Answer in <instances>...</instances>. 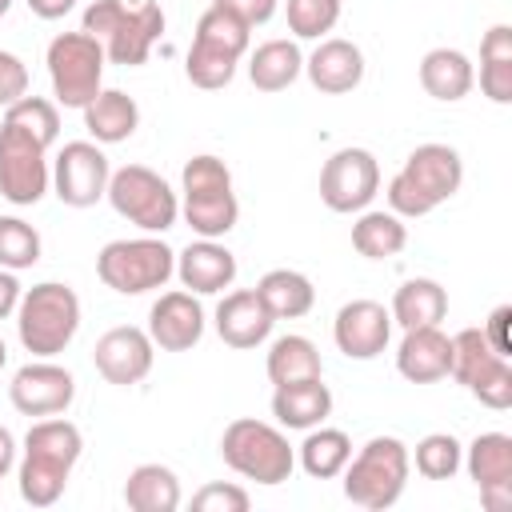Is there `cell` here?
<instances>
[{
	"mask_svg": "<svg viewBox=\"0 0 512 512\" xmlns=\"http://www.w3.org/2000/svg\"><path fill=\"white\" fill-rule=\"evenodd\" d=\"M300 72H304V56L296 40H264L248 56V80L260 92H284L288 84H296Z\"/></svg>",
	"mask_w": 512,
	"mask_h": 512,
	"instance_id": "obj_29",
	"label": "cell"
},
{
	"mask_svg": "<svg viewBox=\"0 0 512 512\" xmlns=\"http://www.w3.org/2000/svg\"><path fill=\"white\" fill-rule=\"evenodd\" d=\"M496 360H504V356L492 352V344L484 340L480 328H460V332L452 336V368H448V376H452L456 384L472 388Z\"/></svg>",
	"mask_w": 512,
	"mask_h": 512,
	"instance_id": "obj_33",
	"label": "cell"
},
{
	"mask_svg": "<svg viewBox=\"0 0 512 512\" xmlns=\"http://www.w3.org/2000/svg\"><path fill=\"white\" fill-rule=\"evenodd\" d=\"M380 192V164L368 148H340L320 168V200L332 212H364Z\"/></svg>",
	"mask_w": 512,
	"mask_h": 512,
	"instance_id": "obj_9",
	"label": "cell"
},
{
	"mask_svg": "<svg viewBox=\"0 0 512 512\" xmlns=\"http://www.w3.org/2000/svg\"><path fill=\"white\" fill-rule=\"evenodd\" d=\"M16 332L32 356H60L80 332V296L60 280L32 284L16 304Z\"/></svg>",
	"mask_w": 512,
	"mask_h": 512,
	"instance_id": "obj_2",
	"label": "cell"
},
{
	"mask_svg": "<svg viewBox=\"0 0 512 512\" xmlns=\"http://www.w3.org/2000/svg\"><path fill=\"white\" fill-rule=\"evenodd\" d=\"M408 460L416 464V472L424 480H452L460 472V460H464V448L452 432H432L416 444V452H408Z\"/></svg>",
	"mask_w": 512,
	"mask_h": 512,
	"instance_id": "obj_36",
	"label": "cell"
},
{
	"mask_svg": "<svg viewBox=\"0 0 512 512\" xmlns=\"http://www.w3.org/2000/svg\"><path fill=\"white\" fill-rule=\"evenodd\" d=\"M212 4L224 8V12H232V16H240L248 28L268 24L276 16V8H280V0H212Z\"/></svg>",
	"mask_w": 512,
	"mask_h": 512,
	"instance_id": "obj_46",
	"label": "cell"
},
{
	"mask_svg": "<svg viewBox=\"0 0 512 512\" xmlns=\"http://www.w3.org/2000/svg\"><path fill=\"white\" fill-rule=\"evenodd\" d=\"M408 244V228L396 212H384V208H364L352 224V248L364 256V260H388L396 252H404Z\"/></svg>",
	"mask_w": 512,
	"mask_h": 512,
	"instance_id": "obj_31",
	"label": "cell"
},
{
	"mask_svg": "<svg viewBox=\"0 0 512 512\" xmlns=\"http://www.w3.org/2000/svg\"><path fill=\"white\" fill-rule=\"evenodd\" d=\"M256 296L268 304V312L276 320H300L316 304L312 280L304 272H296V268H272V272H264L260 284H256Z\"/></svg>",
	"mask_w": 512,
	"mask_h": 512,
	"instance_id": "obj_28",
	"label": "cell"
},
{
	"mask_svg": "<svg viewBox=\"0 0 512 512\" xmlns=\"http://www.w3.org/2000/svg\"><path fill=\"white\" fill-rule=\"evenodd\" d=\"M104 196L116 208V216H124L128 224H136L140 232H152V236L168 232L176 224V216H180V200H176L172 184L160 172L144 168V164L116 168L108 176V192Z\"/></svg>",
	"mask_w": 512,
	"mask_h": 512,
	"instance_id": "obj_6",
	"label": "cell"
},
{
	"mask_svg": "<svg viewBox=\"0 0 512 512\" xmlns=\"http://www.w3.org/2000/svg\"><path fill=\"white\" fill-rule=\"evenodd\" d=\"M44 64H48V80H52V96L56 104L64 108H84L104 84V44L88 32H60L52 36L48 52H44Z\"/></svg>",
	"mask_w": 512,
	"mask_h": 512,
	"instance_id": "obj_7",
	"label": "cell"
},
{
	"mask_svg": "<svg viewBox=\"0 0 512 512\" xmlns=\"http://www.w3.org/2000/svg\"><path fill=\"white\" fill-rule=\"evenodd\" d=\"M304 72L312 80L316 92L324 96H344L364 80V52L352 40L328 36L316 44V52L304 60Z\"/></svg>",
	"mask_w": 512,
	"mask_h": 512,
	"instance_id": "obj_20",
	"label": "cell"
},
{
	"mask_svg": "<svg viewBox=\"0 0 512 512\" xmlns=\"http://www.w3.org/2000/svg\"><path fill=\"white\" fill-rule=\"evenodd\" d=\"M180 500L184 492L168 464H136L124 480V504L132 512H176Z\"/></svg>",
	"mask_w": 512,
	"mask_h": 512,
	"instance_id": "obj_26",
	"label": "cell"
},
{
	"mask_svg": "<svg viewBox=\"0 0 512 512\" xmlns=\"http://www.w3.org/2000/svg\"><path fill=\"white\" fill-rule=\"evenodd\" d=\"M400 176H404L412 188H420V196H424L432 208H440L444 200H452V196L460 192V184H464V160H460V152L448 148V144H420V148H412L408 160L400 164Z\"/></svg>",
	"mask_w": 512,
	"mask_h": 512,
	"instance_id": "obj_15",
	"label": "cell"
},
{
	"mask_svg": "<svg viewBox=\"0 0 512 512\" xmlns=\"http://www.w3.org/2000/svg\"><path fill=\"white\" fill-rule=\"evenodd\" d=\"M388 312H392V324H400L404 332L408 328H428V324H440L448 316V292L428 276H412L396 288Z\"/></svg>",
	"mask_w": 512,
	"mask_h": 512,
	"instance_id": "obj_27",
	"label": "cell"
},
{
	"mask_svg": "<svg viewBox=\"0 0 512 512\" xmlns=\"http://www.w3.org/2000/svg\"><path fill=\"white\" fill-rule=\"evenodd\" d=\"M20 296H24V288H20V280H16V272H8V268H0V320H8V316L16 312V304H20Z\"/></svg>",
	"mask_w": 512,
	"mask_h": 512,
	"instance_id": "obj_48",
	"label": "cell"
},
{
	"mask_svg": "<svg viewBox=\"0 0 512 512\" xmlns=\"http://www.w3.org/2000/svg\"><path fill=\"white\" fill-rule=\"evenodd\" d=\"M12 468H16V436L0 424V480H4Z\"/></svg>",
	"mask_w": 512,
	"mask_h": 512,
	"instance_id": "obj_50",
	"label": "cell"
},
{
	"mask_svg": "<svg viewBox=\"0 0 512 512\" xmlns=\"http://www.w3.org/2000/svg\"><path fill=\"white\" fill-rule=\"evenodd\" d=\"M8 8H12V0H0V16H4V12H8Z\"/></svg>",
	"mask_w": 512,
	"mask_h": 512,
	"instance_id": "obj_52",
	"label": "cell"
},
{
	"mask_svg": "<svg viewBox=\"0 0 512 512\" xmlns=\"http://www.w3.org/2000/svg\"><path fill=\"white\" fill-rule=\"evenodd\" d=\"M272 324L276 316L268 312V304L256 296V288H240V292H228L220 304H216V336L228 344V348H256L272 336Z\"/></svg>",
	"mask_w": 512,
	"mask_h": 512,
	"instance_id": "obj_18",
	"label": "cell"
},
{
	"mask_svg": "<svg viewBox=\"0 0 512 512\" xmlns=\"http://www.w3.org/2000/svg\"><path fill=\"white\" fill-rule=\"evenodd\" d=\"M80 452H84V436H80V428L72 420H64V416L36 420L28 428V436H24V460L16 468L24 504L52 508L64 496Z\"/></svg>",
	"mask_w": 512,
	"mask_h": 512,
	"instance_id": "obj_1",
	"label": "cell"
},
{
	"mask_svg": "<svg viewBox=\"0 0 512 512\" xmlns=\"http://www.w3.org/2000/svg\"><path fill=\"white\" fill-rule=\"evenodd\" d=\"M480 60H512V28L492 24L480 40Z\"/></svg>",
	"mask_w": 512,
	"mask_h": 512,
	"instance_id": "obj_47",
	"label": "cell"
},
{
	"mask_svg": "<svg viewBox=\"0 0 512 512\" xmlns=\"http://www.w3.org/2000/svg\"><path fill=\"white\" fill-rule=\"evenodd\" d=\"M452 368V336L440 332V324L408 328L396 348V372L412 384H436Z\"/></svg>",
	"mask_w": 512,
	"mask_h": 512,
	"instance_id": "obj_19",
	"label": "cell"
},
{
	"mask_svg": "<svg viewBox=\"0 0 512 512\" xmlns=\"http://www.w3.org/2000/svg\"><path fill=\"white\" fill-rule=\"evenodd\" d=\"M288 32L296 40H320L340 20V0H288L284 4Z\"/></svg>",
	"mask_w": 512,
	"mask_h": 512,
	"instance_id": "obj_39",
	"label": "cell"
},
{
	"mask_svg": "<svg viewBox=\"0 0 512 512\" xmlns=\"http://www.w3.org/2000/svg\"><path fill=\"white\" fill-rule=\"evenodd\" d=\"M76 396V380L64 364H52V360H32L24 364L12 384H8V400L20 416H60Z\"/></svg>",
	"mask_w": 512,
	"mask_h": 512,
	"instance_id": "obj_11",
	"label": "cell"
},
{
	"mask_svg": "<svg viewBox=\"0 0 512 512\" xmlns=\"http://www.w3.org/2000/svg\"><path fill=\"white\" fill-rule=\"evenodd\" d=\"M28 8H32V16H40V20H60V16H68L72 8H76V0H24Z\"/></svg>",
	"mask_w": 512,
	"mask_h": 512,
	"instance_id": "obj_49",
	"label": "cell"
},
{
	"mask_svg": "<svg viewBox=\"0 0 512 512\" xmlns=\"http://www.w3.org/2000/svg\"><path fill=\"white\" fill-rule=\"evenodd\" d=\"M348 456H352V440H348V432L316 424V428H308V436H304L296 460H300V468H304L312 480H332V476L344 472Z\"/></svg>",
	"mask_w": 512,
	"mask_h": 512,
	"instance_id": "obj_32",
	"label": "cell"
},
{
	"mask_svg": "<svg viewBox=\"0 0 512 512\" xmlns=\"http://www.w3.org/2000/svg\"><path fill=\"white\" fill-rule=\"evenodd\" d=\"M24 92H28V68H24V60L0 48V108L16 104Z\"/></svg>",
	"mask_w": 512,
	"mask_h": 512,
	"instance_id": "obj_43",
	"label": "cell"
},
{
	"mask_svg": "<svg viewBox=\"0 0 512 512\" xmlns=\"http://www.w3.org/2000/svg\"><path fill=\"white\" fill-rule=\"evenodd\" d=\"M48 184H52L48 148L0 120V196L16 208H28L44 200Z\"/></svg>",
	"mask_w": 512,
	"mask_h": 512,
	"instance_id": "obj_8",
	"label": "cell"
},
{
	"mask_svg": "<svg viewBox=\"0 0 512 512\" xmlns=\"http://www.w3.org/2000/svg\"><path fill=\"white\" fill-rule=\"evenodd\" d=\"M160 32H164V12H160V4L144 0V4H132V8L124 4L116 28H112L100 44H104V56H108L112 64H120V68H140V64L152 56V44L160 40Z\"/></svg>",
	"mask_w": 512,
	"mask_h": 512,
	"instance_id": "obj_17",
	"label": "cell"
},
{
	"mask_svg": "<svg viewBox=\"0 0 512 512\" xmlns=\"http://www.w3.org/2000/svg\"><path fill=\"white\" fill-rule=\"evenodd\" d=\"M420 84H424V92L432 100L456 104V100H464L472 92L476 72H472V60L460 48H432L420 60Z\"/></svg>",
	"mask_w": 512,
	"mask_h": 512,
	"instance_id": "obj_25",
	"label": "cell"
},
{
	"mask_svg": "<svg viewBox=\"0 0 512 512\" xmlns=\"http://www.w3.org/2000/svg\"><path fill=\"white\" fill-rule=\"evenodd\" d=\"M176 276L188 292L196 296H212L232 288L236 280V256L220 244V240H192L184 252H176Z\"/></svg>",
	"mask_w": 512,
	"mask_h": 512,
	"instance_id": "obj_21",
	"label": "cell"
},
{
	"mask_svg": "<svg viewBox=\"0 0 512 512\" xmlns=\"http://www.w3.org/2000/svg\"><path fill=\"white\" fill-rule=\"evenodd\" d=\"M8 364V344H4V336H0V368Z\"/></svg>",
	"mask_w": 512,
	"mask_h": 512,
	"instance_id": "obj_51",
	"label": "cell"
},
{
	"mask_svg": "<svg viewBox=\"0 0 512 512\" xmlns=\"http://www.w3.org/2000/svg\"><path fill=\"white\" fill-rule=\"evenodd\" d=\"M484 408H492V412H504V408H512V364H508V356L504 360H496L472 388H468Z\"/></svg>",
	"mask_w": 512,
	"mask_h": 512,
	"instance_id": "obj_40",
	"label": "cell"
},
{
	"mask_svg": "<svg viewBox=\"0 0 512 512\" xmlns=\"http://www.w3.org/2000/svg\"><path fill=\"white\" fill-rule=\"evenodd\" d=\"M152 356H156V344L148 336V328H132V324H120V328H108L96 348H92V364L96 372L116 384V388H132L140 384L148 372H152Z\"/></svg>",
	"mask_w": 512,
	"mask_h": 512,
	"instance_id": "obj_12",
	"label": "cell"
},
{
	"mask_svg": "<svg viewBox=\"0 0 512 512\" xmlns=\"http://www.w3.org/2000/svg\"><path fill=\"white\" fill-rule=\"evenodd\" d=\"M332 412V392L328 384L316 376V380H296V384H280L272 392V416L280 428H296V432H308L316 424H324Z\"/></svg>",
	"mask_w": 512,
	"mask_h": 512,
	"instance_id": "obj_22",
	"label": "cell"
},
{
	"mask_svg": "<svg viewBox=\"0 0 512 512\" xmlns=\"http://www.w3.org/2000/svg\"><path fill=\"white\" fill-rule=\"evenodd\" d=\"M192 40H200V44H208V48H220V52H228V56H244L248 52V40H252V28L240 20V16H232V12H224V8H208L200 20H196V36Z\"/></svg>",
	"mask_w": 512,
	"mask_h": 512,
	"instance_id": "obj_35",
	"label": "cell"
},
{
	"mask_svg": "<svg viewBox=\"0 0 512 512\" xmlns=\"http://www.w3.org/2000/svg\"><path fill=\"white\" fill-rule=\"evenodd\" d=\"M264 372L268 380L280 388V384H296V380H316L324 376V364H320V348L300 336V332H288L280 340H272L268 348V360H264Z\"/></svg>",
	"mask_w": 512,
	"mask_h": 512,
	"instance_id": "obj_30",
	"label": "cell"
},
{
	"mask_svg": "<svg viewBox=\"0 0 512 512\" xmlns=\"http://www.w3.org/2000/svg\"><path fill=\"white\" fill-rule=\"evenodd\" d=\"M480 488V504L488 512H504L512 504V436L504 432H480L460 460Z\"/></svg>",
	"mask_w": 512,
	"mask_h": 512,
	"instance_id": "obj_13",
	"label": "cell"
},
{
	"mask_svg": "<svg viewBox=\"0 0 512 512\" xmlns=\"http://www.w3.org/2000/svg\"><path fill=\"white\" fill-rule=\"evenodd\" d=\"M220 456L236 476L268 484V488L284 484L296 468V452H292L288 436L276 424H264V420H252V416H240L224 428Z\"/></svg>",
	"mask_w": 512,
	"mask_h": 512,
	"instance_id": "obj_4",
	"label": "cell"
},
{
	"mask_svg": "<svg viewBox=\"0 0 512 512\" xmlns=\"http://www.w3.org/2000/svg\"><path fill=\"white\" fill-rule=\"evenodd\" d=\"M96 276L120 296H144L176 276V252L152 232L132 240H108L96 256Z\"/></svg>",
	"mask_w": 512,
	"mask_h": 512,
	"instance_id": "obj_5",
	"label": "cell"
},
{
	"mask_svg": "<svg viewBox=\"0 0 512 512\" xmlns=\"http://www.w3.org/2000/svg\"><path fill=\"white\" fill-rule=\"evenodd\" d=\"M4 124L28 132V136L40 140L44 148H52L56 136H60V112H56V104L44 100V96H28V92H24L16 104L4 108Z\"/></svg>",
	"mask_w": 512,
	"mask_h": 512,
	"instance_id": "obj_34",
	"label": "cell"
},
{
	"mask_svg": "<svg viewBox=\"0 0 512 512\" xmlns=\"http://www.w3.org/2000/svg\"><path fill=\"white\" fill-rule=\"evenodd\" d=\"M80 112H84V128L96 144H120L140 128V108L120 88H100Z\"/></svg>",
	"mask_w": 512,
	"mask_h": 512,
	"instance_id": "obj_23",
	"label": "cell"
},
{
	"mask_svg": "<svg viewBox=\"0 0 512 512\" xmlns=\"http://www.w3.org/2000/svg\"><path fill=\"white\" fill-rule=\"evenodd\" d=\"M332 340L348 360H376L392 340V312L380 300H348L332 320Z\"/></svg>",
	"mask_w": 512,
	"mask_h": 512,
	"instance_id": "obj_14",
	"label": "cell"
},
{
	"mask_svg": "<svg viewBox=\"0 0 512 512\" xmlns=\"http://www.w3.org/2000/svg\"><path fill=\"white\" fill-rule=\"evenodd\" d=\"M40 260V232L20 216H0V268L20 272Z\"/></svg>",
	"mask_w": 512,
	"mask_h": 512,
	"instance_id": "obj_38",
	"label": "cell"
},
{
	"mask_svg": "<svg viewBox=\"0 0 512 512\" xmlns=\"http://www.w3.org/2000/svg\"><path fill=\"white\" fill-rule=\"evenodd\" d=\"M248 504H252V496H248L240 484H224V480L204 484V488L192 496V508H196V512H248Z\"/></svg>",
	"mask_w": 512,
	"mask_h": 512,
	"instance_id": "obj_41",
	"label": "cell"
},
{
	"mask_svg": "<svg viewBox=\"0 0 512 512\" xmlns=\"http://www.w3.org/2000/svg\"><path fill=\"white\" fill-rule=\"evenodd\" d=\"M480 92L492 104H512V60H480Z\"/></svg>",
	"mask_w": 512,
	"mask_h": 512,
	"instance_id": "obj_42",
	"label": "cell"
},
{
	"mask_svg": "<svg viewBox=\"0 0 512 512\" xmlns=\"http://www.w3.org/2000/svg\"><path fill=\"white\" fill-rule=\"evenodd\" d=\"M236 64H240L236 56H228V52H220V48H208V44L192 40V48H188V56H184V76H188L196 88L216 92V88L232 84Z\"/></svg>",
	"mask_w": 512,
	"mask_h": 512,
	"instance_id": "obj_37",
	"label": "cell"
},
{
	"mask_svg": "<svg viewBox=\"0 0 512 512\" xmlns=\"http://www.w3.org/2000/svg\"><path fill=\"white\" fill-rule=\"evenodd\" d=\"M148 336L164 352H188V348H196L200 336H204V308H200L196 292H188V288L164 292L152 304V312H148Z\"/></svg>",
	"mask_w": 512,
	"mask_h": 512,
	"instance_id": "obj_16",
	"label": "cell"
},
{
	"mask_svg": "<svg viewBox=\"0 0 512 512\" xmlns=\"http://www.w3.org/2000/svg\"><path fill=\"white\" fill-rule=\"evenodd\" d=\"M512 304H500V308H492V316L484 320V340L492 344V352H500V356H512Z\"/></svg>",
	"mask_w": 512,
	"mask_h": 512,
	"instance_id": "obj_45",
	"label": "cell"
},
{
	"mask_svg": "<svg viewBox=\"0 0 512 512\" xmlns=\"http://www.w3.org/2000/svg\"><path fill=\"white\" fill-rule=\"evenodd\" d=\"M408 472H412V460H408V448L404 440L396 436H372L356 456H348L344 464V496L368 512H384L392 508L404 488H408Z\"/></svg>",
	"mask_w": 512,
	"mask_h": 512,
	"instance_id": "obj_3",
	"label": "cell"
},
{
	"mask_svg": "<svg viewBox=\"0 0 512 512\" xmlns=\"http://www.w3.org/2000/svg\"><path fill=\"white\" fill-rule=\"evenodd\" d=\"M120 12H124V0H92V4L84 8V28H80V32L104 40V36L116 28Z\"/></svg>",
	"mask_w": 512,
	"mask_h": 512,
	"instance_id": "obj_44",
	"label": "cell"
},
{
	"mask_svg": "<svg viewBox=\"0 0 512 512\" xmlns=\"http://www.w3.org/2000/svg\"><path fill=\"white\" fill-rule=\"evenodd\" d=\"M108 156L96 140H68L52 164V192L68 208H92L108 192Z\"/></svg>",
	"mask_w": 512,
	"mask_h": 512,
	"instance_id": "obj_10",
	"label": "cell"
},
{
	"mask_svg": "<svg viewBox=\"0 0 512 512\" xmlns=\"http://www.w3.org/2000/svg\"><path fill=\"white\" fill-rule=\"evenodd\" d=\"M180 216H184V224H188L196 236H204V240H220V236H228V232L236 228V220H240V200H236L232 184H228V188L184 192V200H180Z\"/></svg>",
	"mask_w": 512,
	"mask_h": 512,
	"instance_id": "obj_24",
	"label": "cell"
}]
</instances>
